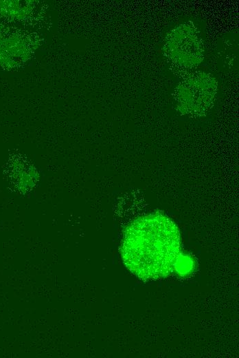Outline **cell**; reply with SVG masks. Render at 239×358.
I'll return each instance as SVG.
<instances>
[{
	"mask_svg": "<svg viewBox=\"0 0 239 358\" xmlns=\"http://www.w3.org/2000/svg\"><path fill=\"white\" fill-rule=\"evenodd\" d=\"M124 263L144 280L169 275L181 253V237L176 224L155 213L141 216L126 228L121 248Z\"/></svg>",
	"mask_w": 239,
	"mask_h": 358,
	"instance_id": "cell-1",
	"label": "cell"
}]
</instances>
